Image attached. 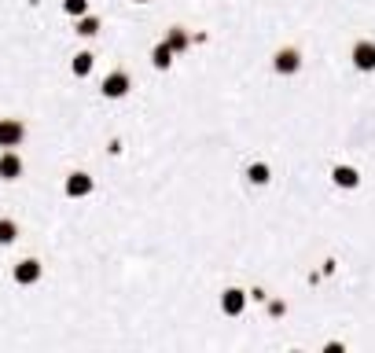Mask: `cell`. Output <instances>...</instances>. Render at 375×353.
I'll list each match as a JSON object with an SVG mask.
<instances>
[{
  "label": "cell",
  "mask_w": 375,
  "mask_h": 353,
  "mask_svg": "<svg viewBox=\"0 0 375 353\" xmlns=\"http://www.w3.org/2000/svg\"><path fill=\"white\" fill-rule=\"evenodd\" d=\"M129 88H133V77H129L125 70H111L107 77H103L99 93L107 100H122V96H129Z\"/></svg>",
  "instance_id": "cell-1"
},
{
  "label": "cell",
  "mask_w": 375,
  "mask_h": 353,
  "mask_svg": "<svg viewBox=\"0 0 375 353\" xmlns=\"http://www.w3.org/2000/svg\"><path fill=\"white\" fill-rule=\"evenodd\" d=\"M11 276H15L19 287H33V283H41L45 265H41L37 258H26V261H19V265H15V272H11Z\"/></svg>",
  "instance_id": "cell-2"
},
{
  "label": "cell",
  "mask_w": 375,
  "mask_h": 353,
  "mask_svg": "<svg viewBox=\"0 0 375 353\" xmlns=\"http://www.w3.org/2000/svg\"><path fill=\"white\" fill-rule=\"evenodd\" d=\"M273 70L283 74V77L298 74V70H302V52H298V48H280L276 56H273Z\"/></svg>",
  "instance_id": "cell-3"
},
{
  "label": "cell",
  "mask_w": 375,
  "mask_h": 353,
  "mask_svg": "<svg viewBox=\"0 0 375 353\" xmlns=\"http://www.w3.org/2000/svg\"><path fill=\"white\" fill-rule=\"evenodd\" d=\"M26 140V125L19 122V118H0V148H19V143Z\"/></svg>",
  "instance_id": "cell-4"
},
{
  "label": "cell",
  "mask_w": 375,
  "mask_h": 353,
  "mask_svg": "<svg viewBox=\"0 0 375 353\" xmlns=\"http://www.w3.org/2000/svg\"><path fill=\"white\" fill-rule=\"evenodd\" d=\"M93 177L81 173V169H74V173L67 177V185H63V191H67V199H85V195H93Z\"/></svg>",
  "instance_id": "cell-5"
},
{
  "label": "cell",
  "mask_w": 375,
  "mask_h": 353,
  "mask_svg": "<svg viewBox=\"0 0 375 353\" xmlns=\"http://www.w3.org/2000/svg\"><path fill=\"white\" fill-rule=\"evenodd\" d=\"M353 67L372 74L375 70V41H357L353 45Z\"/></svg>",
  "instance_id": "cell-6"
},
{
  "label": "cell",
  "mask_w": 375,
  "mask_h": 353,
  "mask_svg": "<svg viewBox=\"0 0 375 353\" xmlns=\"http://www.w3.org/2000/svg\"><path fill=\"white\" fill-rule=\"evenodd\" d=\"M221 309H225V317H239V313L247 309V291H239V287H228V291L221 295Z\"/></svg>",
  "instance_id": "cell-7"
},
{
  "label": "cell",
  "mask_w": 375,
  "mask_h": 353,
  "mask_svg": "<svg viewBox=\"0 0 375 353\" xmlns=\"http://www.w3.org/2000/svg\"><path fill=\"white\" fill-rule=\"evenodd\" d=\"M19 177H22V159L15 148H8L0 155V180H19Z\"/></svg>",
  "instance_id": "cell-8"
},
{
  "label": "cell",
  "mask_w": 375,
  "mask_h": 353,
  "mask_svg": "<svg viewBox=\"0 0 375 353\" xmlns=\"http://www.w3.org/2000/svg\"><path fill=\"white\" fill-rule=\"evenodd\" d=\"M331 180H335L339 188L350 191V188H357V185H360V173H357L353 166H335V169H331Z\"/></svg>",
  "instance_id": "cell-9"
},
{
  "label": "cell",
  "mask_w": 375,
  "mask_h": 353,
  "mask_svg": "<svg viewBox=\"0 0 375 353\" xmlns=\"http://www.w3.org/2000/svg\"><path fill=\"white\" fill-rule=\"evenodd\" d=\"M173 56H177V52H173L170 45H166V41H159V45L151 48V63H154V70H170V67H173Z\"/></svg>",
  "instance_id": "cell-10"
},
{
  "label": "cell",
  "mask_w": 375,
  "mask_h": 353,
  "mask_svg": "<svg viewBox=\"0 0 375 353\" xmlns=\"http://www.w3.org/2000/svg\"><path fill=\"white\" fill-rule=\"evenodd\" d=\"M70 70H74V77H88V74H93V52H77V56L70 59Z\"/></svg>",
  "instance_id": "cell-11"
},
{
  "label": "cell",
  "mask_w": 375,
  "mask_h": 353,
  "mask_svg": "<svg viewBox=\"0 0 375 353\" xmlns=\"http://www.w3.org/2000/svg\"><path fill=\"white\" fill-rule=\"evenodd\" d=\"M247 180H250V185H257V188H262V185H269V180H273V169H269L265 162H250V169H247Z\"/></svg>",
  "instance_id": "cell-12"
},
{
  "label": "cell",
  "mask_w": 375,
  "mask_h": 353,
  "mask_svg": "<svg viewBox=\"0 0 375 353\" xmlns=\"http://www.w3.org/2000/svg\"><path fill=\"white\" fill-rule=\"evenodd\" d=\"M166 45H170L173 52H184V48L191 45V37H188V30H184V26H173V30L166 33Z\"/></svg>",
  "instance_id": "cell-13"
},
{
  "label": "cell",
  "mask_w": 375,
  "mask_h": 353,
  "mask_svg": "<svg viewBox=\"0 0 375 353\" xmlns=\"http://www.w3.org/2000/svg\"><path fill=\"white\" fill-rule=\"evenodd\" d=\"M19 240V225L11 217H0V246H11Z\"/></svg>",
  "instance_id": "cell-14"
},
{
  "label": "cell",
  "mask_w": 375,
  "mask_h": 353,
  "mask_svg": "<svg viewBox=\"0 0 375 353\" xmlns=\"http://www.w3.org/2000/svg\"><path fill=\"white\" fill-rule=\"evenodd\" d=\"M77 33H81V37H96V33H99V19L85 11V15L77 19Z\"/></svg>",
  "instance_id": "cell-15"
},
{
  "label": "cell",
  "mask_w": 375,
  "mask_h": 353,
  "mask_svg": "<svg viewBox=\"0 0 375 353\" xmlns=\"http://www.w3.org/2000/svg\"><path fill=\"white\" fill-rule=\"evenodd\" d=\"M63 11H67L70 19H81L88 11V0H63Z\"/></svg>",
  "instance_id": "cell-16"
},
{
  "label": "cell",
  "mask_w": 375,
  "mask_h": 353,
  "mask_svg": "<svg viewBox=\"0 0 375 353\" xmlns=\"http://www.w3.org/2000/svg\"><path fill=\"white\" fill-rule=\"evenodd\" d=\"M136 4H151V0H136Z\"/></svg>",
  "instance_id": "cell-17"
}]
</instances>
